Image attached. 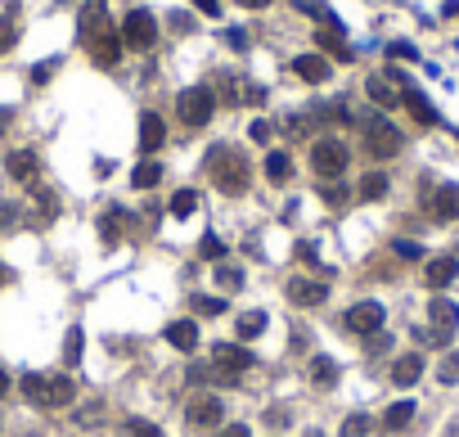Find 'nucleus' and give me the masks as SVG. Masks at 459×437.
<instances>
[{
	"mask_svg": "<svg viewBox=\"0 0 459 437\" xmlns=\"http://www.w3.org/2000/svg\"><path fill=\"white\" fill-rule=\"evenodd\" d=\"M207 172H212L216 190L230 194V199H239V194L248 190V163H243V153L230 149V144H216V149H212V158H207Z\"/></svg>",
	"mask_w": 459,
	"mask_h": 437,
	"instance_id": "1",
	"label": "nucleus"
},
{
	"mask_svg": "<svg viewBox=\"0 0 459 437\" xmlns=\"http://www.w3.org/2000/svg\"><path fill=\"white\" fill-rule=\"evenodd\" d=\"M212 108H216V95L207 86H190V91H180V100H176V113H180L185 127H207Z\"/></svg>",
	"mask_w": 459,
	"mask_h": 437,
	"instance_id": "2",
	"label": "nucleus"
},
{
	"mask_svg": "<svg viewBox=\"0 0 459 437\" xmlns=\"http://www.w3.org/2000/svg\"><path fill=\"white\" fill-rule=\"evenodd\" d=\"M158 41V18L149 14V9H131L127 23H122V45H131V50H153Z\"/></svg>",
	"mask_w": 459,
	"mask_h": 437,
	"instance_id": "3",
	"label": "nucleus"
},
{
	"mask_svg": "<svg viewBox=\"0 0 459 437\" xmlns=\"http://www.w3.org/2000/svg\"><path fill=\"white\" fill-rule=\"evenodd\" d=\"M347 158H351V153H347V144H342V140H315V149H311V167H315V172L325 176V180H338V176L347 172Z\"/></svg>",
	"mask_w": 459,
	"mask_h": 437,
	"instance_id": "4",
	"label": "nucleus"
},
{
	"mask_svg": "<svg viewBox=\"0 0 459 437\" xmlns=\"http://www.w3.org/2000/svg\"><path fill=\"white\" fill-rule=\"evenodd\" d=\"M248 366H252V351H248L243 343H216L212 347V370L226 374V379H239Z\"/></svg>",
	"mask_w": 459,
	"mask_h": 437,
	"instance_id": "5",
	"label": "nucleus"
},
{
	"mask_svg": "<svg viewBox=\"0 0 459 437\" xmlns=\"http://www.w3.org/2000/svg\"><path fill=\"white\" fill-rule=\"evenodd\" d=\"M383 320H388L383 302H356V307L347 311V330H351V334H378Z\"/></svg>",
	"mask_w": 459,
	"mask_h": 437,
	"instance_id": "6",
	"label": "nucleus"
},
{
	"mask_svg": "<svg viewBox=\"0 0 459 437\" xmlns=\"http://www.w3.org/2000/svg\"><path fill=\"white\" fill-rule=\"evenodd\" d=\"M365 144H369V153H374V158H392L396 149H401V131L374 117V122H365Z\"/></svg>",
	"mask_w": 459,
	"mask_h": 437,
	"instance_id": "7",
	"label": "nucleus"
},
{
	"mask_svg": "<svg viewBox=\"0 0 459 437\" xmlns=\"http://www.w3.org/2000/svg\"><path fill=\"white\" fill-rule=\"evenodd\" d=\"M284 298H289L293 307L311 311V307H320V302L329 298V284H320V280H289L284 284Z\"/></svg>",
	"mask_w": 459,
	"mask_h": 437,
	"instance_id": "8",
	"label": "nucleus"
},
{
	"mask_svg": "<svg viewBox=\"0 0 459 437\" xmlns=\"http://www.w3.org/2000/svg\"><path fill=\"white\" fill-rule=\"evenodd\" d=\"M185 415H190L194 429H216V424L226 419V406H221V397H216V392H207V397H194Z\"/></svg>",
	"mask_w": 459,
	"mask_h": 437,
	"instance_id": "9",
	"label": "nucleus"
},
{
	"mask_svg": "<svg viewBox=\"0 0 459 437\" xmlns=\"http://www.w3.org/2000/svg\"><path fill=\"white\" fill-rule=\"evenodd\" d=\"M117 54H122V36H117L113 28H99V32L91 36V59H95L99 68H113Z\"/></svg>",
	"mask_w": 459,
	"mask_h": 437,
	"instance_id": "10",
	"label": "nucleus"
},
{
	"mask_svg": "<svg viewBox=\"0 0 459 437\" xmlns=\"http://www.w3.org/2000/svg\"><path fill=\"white\" fill-rule=\"evenodd\" d=\"M72 402H77V383H72L68 374H50V379H45V402H41V406L64 410V406H72Z\"/></svg>",
	"mask_w": 459,
	"mask_h": 437,
	"instance_id": "11",
	"label": "nucleus"
},
{
	"mask_svg": "<svg viewBox=\"0 0 459 437\" xmlns=\"http://www.w3.org/2000/svg\"><path fill=\"white\" fill-rule=\"evenodd\" d=\"M163 140H167L163 117H158V113H144V117H140V153H158V149H163Z\"/></svg>",
	"mask_w": 459,
	"mask_h": 437,
	"instance_id": "12",
	"label": "nucleus"
},
{
	"mask_svg": "<svg viewBox=\"0 0 459 437\" xmlns=\"http://www.w3.org/2000/svg\"><path fill=\"white\" fill-rule=\"evenodd\" d=\"M293 72H297V77H302V81H329V59L325 54H297L293 59Z\"/></svg>",
	"mask_w": 459,
	"mask_h": 437,
	"instance_id": "13",
	"label": "nucleus"
},
{
	"mask_svg": "<svg viewBox=\"0 0 459 437\" xmlns=\"http://www.w3.org/2000/svg\"><path fill=\"white\" fill-rule=\"evenodd\" d=\"M5 172L14 176V180H36L41 163H36V153H32V149H14V153L5 158Z\"/></svg>",
	"mask_w": 459,
	"mask_h": 437,
	"instance_id": "14",
	"label": "nucleus"
},
{
	"mask_svg": "<svg viewBox=\"0 0 459 437\" xmlns=\"http://www.w3.org/2000/svg\"><path fill=\"white\" fill-rule=\"evenodd\" d=\"M167 343L176 351H194L198 347V325L194 320H171L167 325Z\"/></svg>",
	"mask_w": 459,
	"mask_h": 437,
	"instance_id": "15",
	"label": "nucleus"
},
{
	"mask_svg": "<svg viewBox=\"0 0 459 437\" xmlns=\"http://www.w3.org/2000/svg\"><path fill=\"white\" fill-rule=\"evenodd\" d=\"M419 374H424V356H401L392 366V383L396 388H410V383H419Z\"/></svg>",
	"mask_w": 459,
	"mask_h": 437,
	"instance_id": "16",
	"label": "nucleus"
},
{
	"mask_svg": "<svg viewBox=\"0 0 459 437\" xmlns=\"http://www.w3.org/2000/svg\"><path fill=\"white\" fill-rule=\"evenodd\" d=\"M432 320H437V330L441 334H455V325H459V307H455V302L451 298H432Z\"/></svg>",
	"mask_w": 459,
	"mask_h": 437,
	"instance_id": "17",
	"label": "nucleus"
},
{
	"mask_svg": "<svg viewBox=\"0 0 459 437\" xmlns=\"http://www.w3.org/2000/svg\"><path fill=\"white\" fill-rule=\"evenodd\" d=\"M455 275H459V262H455V257H432V262H428V284H432V289H446Z\"/></svg>",
	"mask_w": 459,
	"mask_h": 437,
	"instance_id": "18",
	"label": "nucleus"
},
{
	"mask_svg": "<svg viewBox=\"0 0 459 437\" xmlns=\"http://www.w3.org/2000/svg\"><path fill=\"white\" fill-rule=\"evenodd\" d=\"M293 176V158L284 149H270L266 153V180H275V185H284V180Z\"/></svg>",
	"mask_w": 459,
	"mask_h": 437,
	"instance_id": "19",
	"label": "nucleus"
},
{
	"mask_svg": "<svg viewBox=\"0 0 459 437\" xmlns=\"http://www.w3.org/2000/svg\"><path fill=\"white\" fill-rule=\"evenodd\" d=\"M432 208H437L441 221H455V216H459V185H441L437 199H432Z\"/></svg>",
	"mask_w": 459,
	"mask_h": 437,
	"instance_id": "20",
	"label": "nucleus"
},
{
	"mask_svg": "<svg viewBox=\"0 0 459 437\" xmlns=\"http://www.w3.org/2000/svg\"><path fill=\"white\" fill-rule=\"evenodd\" d=\"M122 221H127V208H108L99 216V235H104V244H117L122 239Z\"/></svg>",
	"mask_w": 459,
	"mask_h": 437,
	"instance_id": "21",
	"label": "nucleus"
},
{
	"mask_svg": "<svg viewBox=\"0 0 459 437\" xmlns=\"http://www.w3.org/2000/svg\"><path fill=\"white\" fill-rule=\"evenodd\" d=\"M262 334H266V311H243L239 315V343H252Z\"/></svg>",
	"mask_w": 459,
	"mask_h": 437,
	"instance_id": "22",
	"label": "nucleus"
},
{
	"mask_svg": "<svg viewBox=\"0 0 459 437\" xmlns=\"http://www.w3.org/2000/svg\"><path fill=\"white\" fill-rule=\"evenodd\" d=\"M190 311L194 315H226V298H221V293H194Z\"/></svg>",
	"mask_w": 459,
	"mask_h": 437,
	"instance_id": "23",
	"label": "nucleus"
},
{
	"mask_svg": "<svg viewBox=\"0 0 459 437\" xmlns=\"http://www.w3.org/2000/svg\"><path fill=\"white\" fill-rule=\"evenodd\" d=\"M158 180H163V167H158V163H140V167L131 172V185H135V190H153Z\"/></svg>",
	"mask_w": 459,
	"mask_h": 437,
	"instance_id": "24",
	"label": "nucleus"
},
{
	"mask_svg": "<svg viewBox=\"0 0 459 437\" xmlns=\"http://www.w3.org/2000/svg\"><path fill=\"white\" fill-rule=\"evenodd\" d=\"M198 212V194L194 190H176V194H171V216H180V221H185V216H194Z\"/></svg>",
	"mask_w": 459,
	"mask_h": 437,
	"instance_id": "25",
	"label": "nucleus"
},
{
	"mask_svg": "<svg viewBox=\"0 0 459 437\" xmlns=\"http://www.w3.org/2000/svg\"><path fill=\"white\" fill-rule=\"evenodd\" d=\"M198 257H207V262H221V257H226V239H221L216 230H207V235L198 239Z\"/></svg>",
	"mask_w": 459,
	"mask_h": 437,
	"instance_id": "26",
	"label": "nucleus"
},
{
	"mask_svg": "<svg viewBox=\"0 0 459 437\" xmlns=\"http://www.w3.org/2000/svg\"><path fill=\"white\" fill-rule=\"evenodd\" d=\"M311 383H320V388L338 383V366H333L329 356H315V361H311Z\"/></svg>",
	"mask_w": 459,
	"mask_h": 437,
	"instance_id": "27",
	"label": "nucleus"
},
{
	"mask_svg": "<svg viewBox=\"0 0 459 437\" xmlns=\"http://www.w3.org/2000/svg\"><path fill=\"white\" fill-rule=\"evenodd\" d=\"M99 23H104V0H86V9H81V32L95 36Z\"/></svg>",
	"mask_w": 459,
	"mask_h": 437,
	"instance_id": "28",
	"label": "nucleus"
},
{
	"mask_svg": "<svg viewBox=\"0 0 459 437\" xmlns=\"http://www.w3.org/2000/svg\"><path fill=\"white\" fill-rule=\"evenodd\" d=\"M410 419H414V402H396V406H388V415H383L388 429H405Z\"/></svg>",
	"mask_w": 459,
	"mask_h": 437,
	"instance_id": "29",
	"label": "nucleus"
},
{
	"mask_svg": "<svg viewBox=\"0 0 459 437\" xmlns=\"http://www.w3.org/2000/svg\"><path fill=\"white\" fill-rule=\"evenodd\" d=\"M383 194H388V176H383V172H369V176L361 180V199L369 203V199H383Z\"/></svg>",
	"mask_w": 459,
	"mask_h": 437,
	"instance_id": "30",
	"label": "nucleus"
},
{
	"mask_svg": "<svg viewBox=\"0 0 459 437\" xmlns=\"http://www.w3.org/2000/svg\"><path fill=\"white\" fill-rule=\"evenodd\" d=\"M23 397H28V402H45V374H23Z\"/></svg>",
	"mask_w": 459,
	"mask_h": 437,
	"instance_id": "31",
	"label": "nucleus"
},
{
	"mask_svg": "<svg viewBox=\"0 0 459 437\" xmlns=\"http://www.w3.org/2000/svg\"><path fill=\"white\" fill-rule=\"evenodd\" d=\"M81 347H86V334L77 330V325H72V330H68V343H64V356H68V366H77V361H81Z\"/></svg>",
	"mask_w": 459,
	"mask_h": 437,
	"instance_id": "32",
	"label": "nucleus"
},
{
	"mask_svg": "<svg viewBox=\"0 0 459 437\" xmlns=\"http://www.w3.org/2000/svg\"><path fill=\"white\" fill-rule=\"evenodd\" d=\"M320 199L325 203H347V185L342 180H320Z\"/></svg>",
	"mask_w": 459,
	"mask_h": 437,
	"instance_id": "33",
	"label": "nucleus"
},
{
	"mask_svg": "<svg viewBox=\"0 0 459 437\" xmlns=\"http://www.w3.org/2000/svg\"><path fill=\"white\" fill-rule=\"evenodd\" d=\"M369 433V415H347L342 419V437H365Z\"/></svg>",
	"mask_w": 459,
	"mask_h": 437,
	"instance_id": "34",
	"label": "nucleus"
},
{
	"mask_svg": "<svg viewBox=\"0 0 459 437\" xmlns=\"http://www.w3.org/2000/svg\"><path fill=\"white\" fill-rule=\"evenodd\" d=\"M216 280L221 289H243V271L239 266H216Z\"/></svg>",
	"mask_w": 459,
	"mask_h": 437,
	"instance_id": "35",
	"label": "nucleus"
},
{
	"mask_svg": "<svg viewBox=\"0 0 459 437\" xmlns=\"http://www.w3.org/2000/svg\"><path fill=\"white\" fill-rule=\"evenodd\" d=\"M437 379L441 383H459V351H451V356L441 361V370H437Z\"/></svg>",
	"mask_w": 459,
	"mask_h": 437,
	"instance_id": "36",
	"label": "nucleus"
},
{
	"mask_svg": "<svg viewBox=\"0 0 459 437\" xmlns=\"http://www.w3.org/2000/svg\"><path fill=\"white\" fill-rule=\"evenodd\" d=\"M127 437H163V433H158V424H149V419H127Z\"/></svg>",
	"mask_w": 459,
	"mask_h": 437,
	"instance_id": "37",
	"label": "nucleus"
},
{
	"mask_svg": "<svg viewBox=\"0 0 459 437\" xmlns=\"http://www.w3.org/2000/svg\"><path fill=\"white\" fill-rule=\"evenodd\" d=\"M369 100H374V104H383V108H388V104H396V95H392L388 86H383V81H378V77H369Z\"/></svg>",
	"mask_w": 459,
	"mask_h": 437,
	"instance_id": "38",
	"label": "nucleus"
},
{
	"mask_svg": "<svg viewBox=\"0 0 459 437\" xmlns=\"http://www.w3.org/2000/svg\"><path fill=\"white\" fill-rule=\"evenodd\" d=\"M392 248H396V257H405V262H419V257H424V248H419L414 239H396Z\"/></svg>",
	"mask_w": 459,
	"mask_h": 437,
	"instance_id": "39",
	"label": "nucleus"
},
{
	"mask_svg": "<svg viewBox=\"0 0 459 437\" xmlns=\"http://www.w3.org/2000/svg\"><path fill=\"white\" fill-rule=\"evenodd\" d=\"M14 226H18V208L0 199V230H14Z\"/></svg>",
	"mask_w": 459,
	"mask_h": 437,
	"instance_id": "40",
	"label": "nucleus"
},
{
	"mask_svg": "<svg viewBox=\"0 0 459 437\" xmlns=\"http://www.w3.org/2000/svg\"><path fill=\"white\" fill-rule=\"evenodd\" d=\"M99 415H104V402H86V406L77 410V424H95Z\"/></svg>",
	"mask_w": 459,
	"mask_h": 437,
	"instance_id": "41",
	"label": "nucleus"
},
{
	"mask_svg": "<svg viewBox=\"0 0 459 437\" xmlns=\"http://www.w3.org/2000/svg\"><path fill=\"white\" fill-rule=\"evenodd\" d=\"M14 41H18V32L5 23V28H0V54H5V50H14Z\"/></svg>",
	"mask_w": 459,
	"mask_h": 437,
	"instance_id": "42",
	"label": "nucleus"
},
{
	"mask_svg": "<svg viewBox=\"0 0 459 437\" xmlns=\"http://www.w3.org/2000/svg\"><path fill=\"white\" fill-rule=\"evenodd\" d=\"M194 9H198V14H207V18H216L221 14V0H194Z\"/></svg>",
	"mask_w": 459,
	"mask_h": 437,
	"instance_id": "43",
	"label": "nucleus"
},
{
	"mask_svg": "<svg viewBox=\"0 0 459 437\" xmlns=\"http://www.w3.org/2000/svg\"><path fill=\"white\" fill-rule=\"evenodd\" d=\"M216 437H252V429H248V424H226Z\"/></svg>",
	"mask_w": 459,
	"mask_h": 437,
	"instance_id": "44",
	"label": "nucleus"
},
{
	"mask_svg": "<svg viewBox=\"0 0 459 437\" xmlns=\"http://www.w3.org/2000/svg\"><path fill=\"white\" fill-rule=\"evenodd\" d=\"M171 28H176V32H190V28H194V18H190V14H180V9H176V14H171Z\"/></svg>",
	"mask_w": 459,
	"mask_h": 437,
	"instance_id": "45",
	"label": "nucleus"
},
{
	"mask_svg": "<svg viewBox=\"0 0 459 437\" xmlns=\"http://www.w3.org/2000/svg\"><path fill=\"white\" fill-rule=\"evenodd\" d=\"M252 140H270V122H252V131H248Z\"/></svg>",
	"mask_w": 459,
	"mask_h": 437,
	"instance_id": "46",
	"label": "nucleus"
},
{
	"mask_svg": "<svg viewBox=\"0 0 459 437\" xmlns=\"http://www.w3.org/2000/svg\"><path fill=\"white\" fill-rule=\"evenodd\" d=\"M230 45H234V50H248V36L239 28H230Z\"/></svg>",
	"mask_w": 459,
	"mask_h": 437,
	"instance_id": "47",
	"label": "nucleus"
},
{
	"mask_svg": "<svg viewBox=\"0 0 459 437\" xmlns=\"http://www.w3.org/2000/svg\"><path fill=\"white\" fill-rule=\"evenodd\" d=\"M50 72H54V64H41V68H32V81H45Z\"/></svg>",
	"mask_w": 459,
	"mask_h": 437,
	"instance_id": "48",
	"label": "nucleus"
},
{
	"mask_svg": "<svg viewBox=\"0 0 459 437\" xmlns=\"http://www.w3.org/2000/svg\"><path fill=\"white\" fill-rule=\"evenodd\" d=\"M239 5H248V9H266L270 0H239Z\"/></svg>",
	"mask_w": 459,
	"mask_h": 437,
	"instance_id": "49",
	"label": "nucleus"
},
{
	"mask_svg": "<svg viewBox=\"0 0 459 437\" xmlns=\"http://www.w3.org/2000/svg\"><path fill=\"white\" fill-rule=\"evenodd\" d=\"M5 392H9V374L0 370V397H5Z\"/></svg>",
	"mask_w": 459,
	"mask_h": 437,
	"instance_id": "50",
	"label": "nucleus"
},
{
	"mask_svg": "<svg viewBox=\"0 0 459 437\" xmlns=\"http://www.w3.org/2000/svg\"><path fill=\"white\" fill-rule=\"evenodd\" d=\"M9 127V108H0V131H5Z\"/></svg>",
	"mask_w": 459,
	"mask_h": 437,
	"instance_id": "51",
	"label": "nucleus"
},
{
	"mask_svg": "<svg viewBox=\"0 0 459 437\" xmlns=\"http://www.w3.org/2000/svg\"><path fill=\"white\" fill-rule=\"evenodd\" d=\"M5 280H9V271H5V266H0V284H5Z\"/></svg>",
	"mask_w": 459,
	"mask_h": 437,
	"instance_id": "52",
	"label": "nucleus"
}]
</instances>
